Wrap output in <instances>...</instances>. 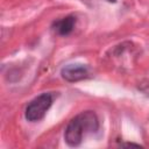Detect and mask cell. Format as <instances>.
<instances>
[{
	"mask_svg": "<svg viewBox=\"0 0 149 149\" xmlns=\"http://www.w3.org/2000/svg\"><path fill=\"white\" fill-rule=\"evenodd\" d=\"M99 128V120L94 112L85 111L76 115L66 126L64 139L71 147L79 146L84 137L88 134L95 133Z\"/></svg>",
	"mask_w": 149,
	"mask_h": 149,
	"instance_id": "cell-1",
	"label": "cell"
},
{
	"mask_svg": "<svg viewBox=\"0 0 149 149\" xmlns=\"http://www.w3.org/2000/svg\"><path fill=\"white\" fill-rule=\"evenodd\" d=\"M52 104V94L51 93H42L34 98L28 106L26 107L24 116L28 121L36 122L44 118L45 113L50 108Z\"/></svg>",
	"mask_w": 149,
	"mask_h": 149,
	"instance_id": "cell-2",
	"label": "cell"
},
{
	"mask_svg": "<svg viewBox=\"0 0 149 149\" xmlns=\"http://www.w3.org/2000/svg\"><path fill=\"white\" fill-rule=\"evenodd\" d=\"M61 74L68 81H79L88 76V69L83 64H68L62 69Z\"/></svg>",
	"mask_w": 149,
	"mask_h": 149,
	"instance_id": "cell-3",
	"label": "cell"
},
{
	"mask_svg": "<svg viewBox=\"0 0 149 149\" xmlns=\"http://www.w3.org/2000/svg\"><path fill=\"white\" fill-rule=\"evenodd\" d=\"M74 26H76V17L72 15H69L55 21L52 24V29L56 34L64 36V35H69L73 30Z\"/></svg>",
	"mask_w": 149,
	"mask_h": 149,
	"instance_id": "cell-4",
	"label": "cell"
},
{
	"mask_svg": "<svg viewBox=\"0 0 149 149\" xmlns=\"http://www.w3.org/2000/svg\"><path fill=\"white\" fill-rule=\"evenodd\" d=\"M140 90H141L142 92H144L147 95H149V81H147V83H142L141 86H140Z\"/></svg>",
	"mask_w": 149,
	"mask_h": 149,
	"instance_id": "cell-5",
	"label": "cell"
},
{
	"mask_svg": "<svg viewBox=\"0 0 149 149\" xmlns=\"http://www.w3.org/2000/svg\"><path fill=\"white\" fill-rule=\"evenodd\" d=\"M107 1H108V2H115L116 0H107Z\"/></svg>",
	"mask_w": 149,
	"mask_h": 149,
	"instance_id": "cell-6",
	"label": "cell"
}]
</instances>
